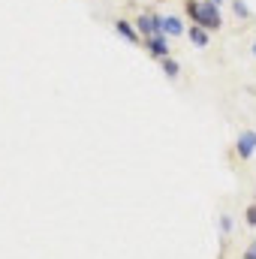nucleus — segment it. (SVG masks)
<instances>
[{
    "label": "nucleus",
    "instance_id": "1",
    "mask_svg": "<svg viewBox=\"0 0 256 259\" xmlns=\"http://www.w3.org/2000/svg\"><path fill=\"white\" fill-rule=\"evenodd\" d=\"M184 15L190 18V24H202L211 33H217L223 27V12L211 0H184Z\"/></svg>",
    "mask_w": 256,
    "mask_h": 259
},
{
    "label": "nucleus",
    "instance_id": "2",
    "mask_svg": "<svg viewBox=\"0 0 256 259\" xmlns=\"http://www.w3.org/2000/svg\"><path fill=\"white\" fill-rule=\"evenodd\" d=\"M133 24H136V30L142 33V39L157 36V33H163V12H160V9L145 6V9H139V12H136Z\"/></svg>",
    "mask_w": 256,
    "mask_h": 259
},
{
    "label": "nucleus",
    "instance_id": "3",
    "mask_svg": "<svg viewBox=\"0 0 256 259\" xmlns=\"http://www.w3.org/2000/svg\"><path fill=\"white\" fill-rule=\"evenodd\" d=\"M232 154L238 157V163H247L256 154V130H241L232 142Z\"/></svg>",
    "mask_w": 256,
    "mask_h": 259
},
{
    "label": "nucleus",
    "instance_id": "4",
    "mask_svg": "<svg viewBox=\"0 0 256 259\" xmlns=\"http://www.w3.org/2000/svg\"><path fill=\"white\" fill-rule=\"evenodd\" d=\"M142 49H145L154 61H163V58H169V55H172V49H169V36H163V33L148 36V39L142 42Z\"/></svg>",
    "mask_w": 256,
    "mask_h": 259
},
{
    "label": "nucleus",
    "instance_id": "5",
    "mask_svg": "<svg viewBox=\"0 0 256 259\" xmlns=\"http://www.w3.org/2000/svg\"><path fill=\"white\" fill-rule=\"evenodd\" d=\"M184 33H187V27H184L181 15L163 12V36H172V39H178V36H184Z\"/></svg>",
    "mask_w": 256,
    "mask_h": 259
},
{
    "label": "nucleus",
    "instance_id": "6",
    "mask_svg": "<svg viewBox=\"0 0 256 259\" xmlns=\"http://www.w3.org/2000/svg\"><path fill=\"white\" fill-rule=\"evenodd\" d=\"M115 30L127 39L130 46H142V42H145V39H142V33L136 30V24H130L127 18H115Z\"/></svg>",
    "mask_w": 256,
    "mask_h": 259
},
{
    "label": "nucleus",
    "instance_id": "7",
    "mask_svg": "<svg viewBox=\"0 0 256 259\" xmlns=\"http://www.w3.org/2000/svg\"><path fill=\"white\" fill-rule=\"evenodd\" d=\"M187 39H190V46H196V49H208L211 46V30L202 27V24H190L187 27Z\"/></svg>",
    "mask_w": 256,
    "mask_h": 259
},
{
    "label": "nucleus",
    "instance_id": "8",
    "mask_svg": "<svg viewBox=\"0 0 256 259\" xmlns=\"http://www.w3.org/2000/svg\"><path fill=\"white\" fill-rule=\"evenodd\" d=\"M229 6H232V15H235V21L241 24V27H247V24H253V12H250V6L244 3V0H229Z\"/></svg>",
    "mask_w": 256,
    "mask_h": 259
},
{
    "label": "nucleus",
    "instance_id": "9",
    "mask_svg": "<svg viewBox=\"0 0 256 259\" xmlns=\"http://www.w3.org/2000/svg\"><path fill=\"white\" fill-rule=\"evenodd\" d=\"M217 226H220V238H223V247H226V241H229L232 232H235V217H232L229 211H223L220 220H217Z\"/></svg>",
    "mask_w": 256,
    "mask_h": 259
},
{
    "label": "nucleus",
    "instance_id": "10",
    "mask_svg": "<svg viewBox=\"0 0 256 259\" xmlns=\"http://www.w3.org/2000/svg\"><path fill=\"white\" fill-rule=\"evenodd\" d=\"M157 64H160V69H163V75H166V78H172V81H175V78H181V61H178V58H172V55H169V58H163V61H157Z\"/></svg>",
    "mask_w": 256,
    "mask_h": 259
},
{
    "label": "nucleus",
    "instance_id": "11",
    "mask_svg": "<svg viewBox=\"0 0 256 259\" xmlns=\"http://www.w3.org/2000/svg\"><path fill=\"white\" fill-rule=\"evenodd\" d=\"M244 223H247L250 229H256V202L247 205V211H244Z\"/></svg>",
    "mask_w": 256,
    "mask_h": 259
},
{
    "label": "nucleus",
    "instance_id": "12",
    "mask_svg": "<svg viewBox=\"0 0 256 259\" xmlns=\"http://www.w3.org/2000/svg\"><path fill=\"white\" fill-rule=\"evenodd\" d=\"M241 256H244V259H256V250H253V247H247V250H244Z\"/></svg>",
    "mask_w": 256,
    "mask_h": 259
},
{
    "label": "nucleus",
    "instance_id": "13",
    "mask_svg": "<svg viewBox=\"0 0 256 259\" xmlns=\"http://www.w3.org/2000/svg\"><path fill=\"white\" fill-rule=\"evenodd\" d=\"M250 55H253V58H256V39H253V42H250Z\"/></svg>",
    "mask_w": 256,
    "mask_h": 259
},
{
    "label": "nucleus",
    "instance_id": "14",
    "mask_svg": "<svg viewBox=\"0 0 256 259\" xmlns=\"http://www.w3.org/2000/svg\"><path fill=\"white\" fill-rule=\"evenodd\" d=\"M211 3H217V6H223V3H229V0H211Z\"/></svg>",
    "mask_w": 256,
    "mask_h": 259
},
{
    "label": "nucleus",
    "instance_id": "15",
    "mask_svg": "<svg viewBox=\"0 0 256 259\" xmlns=\"http://www.w3.org/2000/svg\"><path fill=\"white\" fill-rule=\"evenodd\" d=\"M250 247H253V250H256V238H253V244H250Z\"/></svg>",
    "mask_w": 256,
    "mask_h": 259
},
{
    "label": "nucleus",
    "instance_id": "16",
    "mask_svg": "<svg viewBox=\"0 0 256 259\" xmlns=\"http://www.w3.org/2000/svg\"><path fill=\"white\" fill-rule=\"evenodd\" d=\"M253 202H256V187H253Z\"/></svg>",
    "mask_w": 256,
    "mask_h": 259
}]
</instances>
